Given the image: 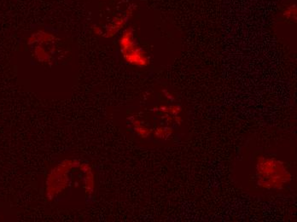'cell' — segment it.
Instances as JSON below:
<instances>
[{
  "label": "cell",
  "mask_w": 297,
  "mask_h": 222,
  "mask_svg": "<svg viewBox=\"0 0 297 222\" xmlns=\"http://www.w3.org/2000/svg\"><path fill=\"white\" fill-rule=\"evenodd\" d=\"M68 161H64L63 163L60 164L53 171H51V175L48 179V186L51 187V189L48 190V193H51L52 197L65 187L66 180L65 178H61V177L67 173L68 171H66L65 169L68 167Z\"/></svg>",
  "instance_id": "obj_1"
}]
</instances>
